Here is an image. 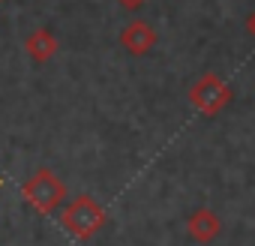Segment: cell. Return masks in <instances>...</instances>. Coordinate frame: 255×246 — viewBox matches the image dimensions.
I'll list each match as a JSON object with an SVG mask.
<instances>
[{
	"instance_id": "obj_1",
	"label": "cell",
	"mask_w": 255,
	"mask_h": 246,
	"mask_svg": "<svg viewBox=\"0 0 255 246\" xmlns=\"http://www.w3.org/2000/svg\"><path fill=\"white\" fill-rule=\"evenodd\" d=\"M60 225L75 240H90L105 225V207L93 195H75L72 201L60 204Z\"/></svg>"
},
{
	"instance_id": "obj_2",
	"label": "cell",
	"mask_w": 255,
	"mask_h": 246,
	"mask_svg": "<svg viewBox=\"0 0 255 246\" xmlns=\"http://www.w3.org/2000/svg\"><path fill=\"white\" fill-rule=\"evenodd\" d=\"M21 198L42 216L54 213L66 201V183L51 171V168H36L24 183H21Z\"/></svg>"
},
{
	"instance_id": "obj_3",
	"label": "cell",
	"mask_w": 255,
	"mask_h": 246,
	"mask_svg": "<svg viewBox=\"0 0 255 246\" xmlns=\"http://www.w3.org/2000/svg\"><path fill=\"white\" fill-rule=\"evenodd\" d=\"M234 99V90L228 87L225 78H219L216 72H204L192 87H189V102L195 105V111L213 117L219 111H225Z\"/></svg>"
},
{
	"instance_id": "obj_4",
	"label": "cell",
	"mask_w": 255,
	"mask_h": 246,
	"mask_svg": "<svg viewBox=\"0 0 255 246\" xmlns=\"http://www.w3.org/2000/svg\"><path fill=\"white\" fill-rule=\"evenodd\" d=\"M156 27L153 24H147V21H141V18H135V21H129L123 30H120V36H117V42H120V48L123 51H129L132 57H141V54H147L153 45H156Z\"/></svg>"
},
{
	"instance_id": "obj_5",
	"label": "cell",
	"mask_w": 255,
	"mask_h": 246,
	"mask_svg": "<svg viewBox=\"0 0 255 246\" xmlns=\"http://www.w3.org/2000/svg\"><path fill=\"white\" fill-rule=\"evenodd\" d=\"M219 231H222V222H219V216L210 207H198L186 219V234H189L192 243H201V246L204 243H213L219 237Z\"/></svg>"
},
{
	"instance_id": "obj_6",
	"label": "cell",
	"mask_w": 255,
	"mask_h": 246,
	"mask_svg": "<svg viewBox=\"0 0 255 246\" xmlns=\"http://www.w3.org/2000/svg\"><path fill=\"white\" fill-rule=\"evenodd\" d=\"M24 51L27 57H33L36 63H45L57 54V36L48 30V27H36L24 36Z\"/></svg>"
},
{
	"instance_id": "obj_7",
	"label": "cell",
	"mask_w": 255,
	"mask_h": 246,
	"mask_svg": "<svg viewBox=\"0 0 255 246\" xmlns=\"http://www.w3.org/2000/svg\"><path fill=\"white\" fill-rule=\"evenodd\" d=\"M117 3L123 6V9H129V12H135V9H141L147 0H117Z\"/></svg>"
},
{
	"instance_id": "obj_8",
	"label": "cell",
	"mask_w": 255,
	"mask_h": 246,
	"mask_svg": "<svg viewBox=\"0 0 255 246\" xmlns=\"http://www.w3.org/2000/svg\"><path fill=\"white\" fill-rule=\"evenodd\" d=\"M246 30H249V33H252V36H255V12H252V15H249V18H246Z\"/></svg>"
},
{
	"instance_id": "obj_9",
	"label": "cell",
	"mask_w": 255,
	"mask_h": 246,
	"mask_svg": "<svg viewBox=\"0 0 255 246\" xmlns=\"http://www.w3.org/2000/svg\"><path fill=\"white\" fill-rule=\"evenodd\" d=\"M0 183H3V180H0Z\"/></svg>"
}]
</instances>
